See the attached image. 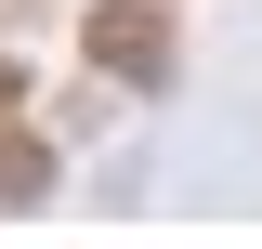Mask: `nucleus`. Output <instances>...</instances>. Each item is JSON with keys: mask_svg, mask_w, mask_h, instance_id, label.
Segmentation results:
<instances>
[{"mask_svg": "<svg viewBox=\"0 0 262 249\" xmlns=\"http://www.w3.org/2000/svg\"><path fill=\"white\" fill-rule=\"evenodd\" d=\"M92 39H105V66H170V39H158V27H144V13H105V27H92Z\"/></svg>", "mask_w": 262, "mask_h": 249, "instance_id": "f257e3e1", "label": "nucleus"}]
</instances>
